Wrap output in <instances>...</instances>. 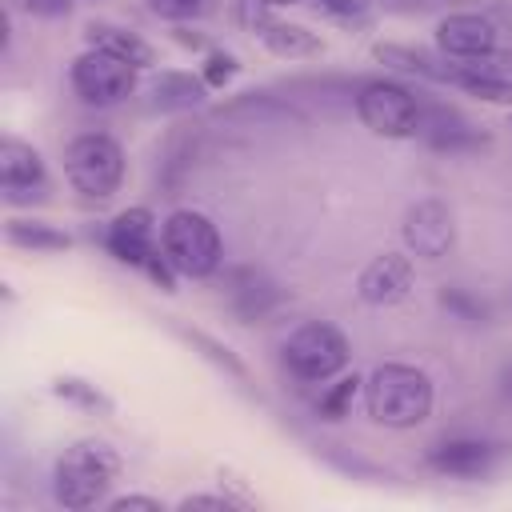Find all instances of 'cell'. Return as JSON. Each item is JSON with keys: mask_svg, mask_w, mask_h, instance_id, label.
Listing matches in <instances>:
<instances>
[{"mask_svg": "<svg viewBox=\"0 0 512 512\" xmlns=\"http://www.w3.org/2000/svg\"><path fill=\"white\" fill-rule=\"evenodd\" d=\"M436 48L448 60H476V56L500 48V28L484 12H448L436 24Z\"/></svg>", "mask_w": 512, "mask_h": 512, "instance_id": "cell-16", "label": "cell"}, {"mask_svg": "<svg viewBox=\"0 0 512 512\" xmlns=\"http://www.w3.org/2000/svg\"><path fill=\"white\" fill-rule=\"evenodd\" d=\"M256 4H264V8H288V4H300V0H256Z\"/></svg>", "mask_w": 512, "mask_h": 512, "instance_id": "cell-37", "label": "cell"}, {"mask_svg": "<svg viewBox=\"0 0 512 512\" xmlns=\"http://www.w3.org/2000/svg\"><path fill=\"white\" fill-rule=\"evenodd\" d=\"M324 16L340 20V24H368V16L376 12L380 0H312Z\"/></svg>", "mask_w": 512, "mask_h": 512, "instance_id": "cell-31", "label": "cell"}, {"mask_svg": "<svg viewBox=\"0 0 512 512\" xmlns=\"http://www.w3.org/2000/svg\"><path fill=\"white\" fill-rule=\"evenodd\" d=\"M4 240L28 252H68L72 236L64 228H56L52 220H36V216H8L4 220Z\"/></svg>", "mask_w": 512, "mask_h": 512, "instance_id": "cell-22", "label": "cell"}, {"mask_svg": "<svg viewBox=\"0 0 512 512\" xmlns=\"http://www.w3.org/2000/svg\"><path fill=\"white\" fill-rule=\"evenodd\" d=\"M104 248L116 264H128V268L144 272L164 292L176 288V272H172V264L160 248V224H156L148 204H132V208L116 212L104 228Z\"/></svg>", "mask_w": 512, "mask_h": 512, "instance_id": "cell-4", "label": "cell"}, {"mask_svg": "<svg viewBox=\"0 0 512 512\" xmlns=\"http://www.w3.org/2000/svg\"><path fill=\"white\" fill-rule=\"evenodd\" d=\"M120 472H124V460L108 440H96V436L72 440L52 464V496L60 508H72V512L108 504V492L120 480Z\"/></svg>", "mask_w": 512, "mask_h": 512, "instance_id": "cell-2", "label": "cell"}, {"mask_svg": "<svg viewBox=\"0 0 512 512\" xmlns=\"http://www.w3.org/2000/svg\"><path fill=\"white\" fill-rule=\"evenodd\" d=\"M28 16H40V20H64L72 12L76 0H20Z\"/></svg>", "mask_w": 512, "mask_h": 512, "instance_id": "cell-32", "label": "cell"}, {"mask_svg": "<svg viewBox=\"0 0 512 512\" xmlns=\"http://www.w3.org/2000/svg\"><path fill=\"white\" fill-rule=\"evenodd\" d=\"M452 88H464L468 96L492 104L512 100V48H492L476 60H456Z\"/></svg>", "mask_w": 512, "mask_h": 512, "instance_id": "cell-17", "label": "cell"}, {"mask_svg": "<svg viewBox=\"0 0 512 512\" xmlns=\"http://www.w3.org/2000/svg\"><path fill=\"white\" fill-rule=\"evenodd\" d=\"M172 332H176L184 344H192L208 364H216L224 376H232L236 384H248V368H244V360H240L228 344H220L216 336H208V332H200V328H184V324H172Z\"/></svg>", "mask_w": 512, "mask_h": 512, "instance_id": "cell-24", "label": "cell"}, {"mask_svg": "<svg viewBox=\"0 0 512 512\" xmlns=\"http://www.w3.org/2000/svg\"><path fill=\"white\" fill-rule=\"evenodd\" d=\"M208 84L200 72H184V68H164L152 76L148 84V96H152V108L156 112H192L208 100Z\"/></svg>", "mask_w": 512, "mask_h": 512, "instance_id": "cell-20", "label": "cell"}, {"mask_svg": "<svg viewBox=\"0 0 512 512\" xmlns=\"http://www.w3.org/2000/svg\"><path fill=\"white\" fill-rule=\"evenodd\" d=\"M176 508H220V512H228V508H248V500H232V496H184Z\"/></svg>", "mask_w": 512, "mask_h": 512, "instance_id": "cell-34", "label": "cell"}, {"mask_svg": "<svg viewBox=\"0 0 512 512\" xmlns=\"http://www.w3.org/2000/svg\"><path fill=\"white\" fill-rule=\"evenodd\" d=\"M160 248L176 276L208 280L224 264V240L208 212L200 208H172L160 224Z\"/></svg>", "mask_w": 512, "mask_h": 512, "instance_id": "cell-3", "label": "cell"}, {"mask_svg": "<svg viewBox=\"0 0 512 512\" xmlns=\"http://www.w3.org/2000/svg\"><path fill=\"white\" fill-rule=\"evenodd\" d=\"M372 60H380L384 68L392 72H404V76H416L424 84H452V68L456 60H448L444 52H424V48H412V44H372Z\"/></svg>", "mask_w": 512, "mask_h": 512, "instance_id": "cell-19", "label": "cell"}, {"mask_svg": "<svg viewBox=\"0 0 512 512\" xmlns=\"http://www.w3.org/2000/svg\"><path fill=\"white\" fill-rule=\"evenodd\" d=\"M212 120L236 124V128H288V124H300L304 112L296 108V100H288L272 88H260V92L252 88V92H240L228 104H220L212 112Z\"/></svg>", "mask_w": 512, "mask_h": 512, "instance_id": "cell-15", "label": "cell"}, {"mask_svg": "<svg viewBox=\"0 0 512 512\" xmlns=\"http://www.w3.org/2000/svg\"><path fill=\"white\" fill-rule=\"evenodd\" d=\"M64 180L84 200H112L124 184V148L108 132H80L64 148Z\"/></svg>", "mask_w": 512, "mask_h": 512, "instance_id": "cell-5", "label": "cell"}, {"mask_svg": "<svg viewBox=\"0 0 512 512\" xmlns=\"http://www.w3.org/2000/svg\"><path fill=\"white\" fill-rule=\"evenodd\" d=\"M236 20L248 24V32H252L272 56H280V60H312V56L324 52V40H320L312 28L292 24V20H280V16H268V8L256 4V0H240V4H236Z\"/></svg>", "mask_w": 512, "mask_h": 512, "instance_id": "cell-12", "label": "cell"}, {"mask_svg": "<svg viewBox=\"0 0 512 512\" xmlns=\"http://www.w3.org/2000/svg\"><path fill=\"white\" fill-rule=\"evenodd\" d=\"M108 508H112V512H128V508L160 512V508H164V500H160V496H140V492H128V496H112V500H108Z\"/></svg>", "mask_w": 512, "mask_h": 512, "instance_id": "cell-33", "label": "cell"}, {"mask_svg": "<svg viewBox=\"0 0 512 512\" xmlns=\"http://www.w3.org/2000/svg\"><path fill=\"white\" fill-rule=\"evenodd\" d=\"M152 16L168 20V24H192L216 12V0H144Z\"/></svg>", "mask_w": 512, "mask_h": 512, "instance_id": "cell-28", "label": "cell"}, {"mask_svg": "<svg viewBox=\"0 0 512 512\" xmlns=\"http://www.w3.org/2000/svg\"><path fill=\"white\" fill-rule=\"evenodd\" d=\"M68 84L72 92L88 104V108H116L124 104L136 84H140V68L112 56V52H100V48H84L72 64H68Z\"/></svg>", "mask_w": 512, "mask_h": 512, "instance_id": "cell-8", "label": "cell"}, {"mask_svg": "<svg viewBox=\"0 0 512 512\" xmlns=\"http://www.w3.org/2000/svg\"><path fill=\"white\" fill-rule=\"evenodd\" d=\"M224 300H228V308H232L244 324H260V320H268V316L284 304V292H280V284L268 280L264 272H256V268H236V272L228 276Z\"/></svg>", "mask_w": 512, "mask_h": 512, "instance_id": "cell-18", "label": "cell"}, {"mask_svg": "<svg viewBox=\"0 0 512 512\" xmlns=\"http://www.w3.org/2000/svg\"><path fill=\"white\" fill-rule=\"evenodd\" d=\"M348 336L328 324V320H304L288 332L284 348H280V360L288 368L292 380L300 384H328L332 376H340L348 368Z\"/></svg>", "mask_w": 512, "mask_h": 512, "instance_id": "cell-6", "label": "cell"}, {"mask_svg": "<svg viewBox=\"0 0 512 512\" xmlns=\"http://www.w3.org/2000/svg\"><path fill=\"white\" fill-rule=\"evenodd\" d=\"M52 396H60L64 404H76V408H84V412H112V400L92 384V380H84V376H56L52 380Z\"/></svg>", "mask_w": 512, "mask_h": 512, "instance_id": "cell-27", "label": "cell"}, {"mask_svg": "<svg viewBox=\"0 0 512 512\" xmlns=\"http://www.w3.org/2000/svg\"><path fill=\"white\" fill-rule=\"evenodd\" d=\"M0 188H4V200L8 204H36V200H48V168H44V156L16 140V136H4L0 140Z\"/></svg>", "mask_w": 512, "mask_h": 512, "instance_id": "cell-14", "label": "cell"}, {"mask_svg": "<svg viewBox=\"0 0 512 512\" xmlns=\"http://www.w3.org/2000/svg\"><path fill=\"white\" fill-rule=\"evenodd\" d=\"M496 384H500V396H504V404H512V360H508V364L500 368Z\"/></svg>", "mask_w": 512, "mask_h": 512, "instance_id": "cell-36", "label": "cell"}, {"mask_svg": "<svg viewBox=\"0 0 512 512\" xmlns=\"http://www.w3.org/2000/svg\"><path fill=\"white\" fill-rule=\"evenodd\" d=\"M352 112H356V120L368 132H376L384 140H408L416 132L420 92L408 88L404 80L372 76V80H360L356 100H352Z\"/></svg>", "mask_w": 512, "mask_h": 512, "instance_id": "cell-7", "label": "cell"}, {"mask_svg": "<svg viewBox=\"0 0 512 512\" xmlns=\"http://www.w3.org/2000/svg\"><path fill=\"white\" fill-rule=\"evenodd\" d=\"M444 0H380V8L388 12H428V8H440Z\"/></svg>", "mask_w": 512, "mask_h": 512, "instance_id": "cell-35", "label": "cell"}, {"mask_svg": "<svg viewBox=\"0 0 512 512\" xmlns=\"http://www.w3.org/2000/svg\"><path fill=\"white\" fill-rule=\"evenodd\" d=\"M316 452L332 464V468H340V472H348L352 480H380V476H388L380 464H372V460H364V456H348L344 452V444H316Z\"/></svg>", "mask_w": 512, "mask_h": 512, "instance_id": "cell-29", "label": "cell"}, {"mask_svg": "<svg viewBox=\"0 0 512 512\" xmlns=\"http://www.w3.org/2000/svg\"><path fill=\"white\" fill-rule=\"evenodd\" d=\"M196 72L204 76V84H208L212 92H220V88H224V84H228V80L240 72V60H236L232 52H224V48H208Z\"/></svg>", "mask_w": 512, "mask_h": 512, "instance_id": "cell-30", "label": "cell"}, {"mask_svg": "<svg viewBox=\"0 0 512 512\" xmlns=\"http://www.w3.org/2000/svg\"><path fill=\"white\" fill-rule=\"evenodd\" d=\"M432 408H436V384L416 364L388 360L364 376V412L380 428L408 432V428L424 424L432 416Z\"/></svg>", "mask_w": 512, "mask_h": 512, "instance_id": "cell-1", "label": "cell"}, {"mask_svg": "<svg viewBox=\"0 0 512 512\" xmlns=\"http://www.w3.org/2000/svg\"><path fill=\"white\" fill-rule=\"evenodd\" d=\"M440 308L452 316V320H464V324H492V304L484 296H476L472 288L464 284H444L440 288Z\"/></svg>", "mask_w": 512, "mask_h": 512, "instance_id": "cell-26", "label": "cell"}, {"mask_svg": "<svg viewBox=\"0 0 512 512\" xmlns=\"http://www.w3.org/2000/svg\"><path fill=\"white\" fill-rule=\"evenodd\" d=\"M364 392V376L356 372H340L332 376L324 388H320V400H316V416L320 420H344L352 412V400Z\"/></svg>", "mask_w": 512, "mask_h": 512, "instance_id": "cell-25", "label": "cell"}, {"mask_svg": "<svg viewBox=\"0 0 512 512\" xmlns=\"http://www.w3.org/2000/svg\"><path fill=\"white\" fill-rule=\"evenodd\" d=\"M400 240H404V252L416 256V260H444L456 248V216H452V208L444 200H436V196L416 200L400 220Z\"/></svg>", "mask_w": 512, "mask_h": 512, "instance_id": "cell-11", "label": "cell"}, {"mask_svg": "<svg viewBox=\"0 0 512 512\" xmlns=\"http://www.w3.org/2000/svg\"><path fill=\"white\" fill-rule=\"evenodd\" d=\"M84 44L88 48H100V52H112V56L136 64V68H148L156 60L152 44L140 32H132L124 24H112V20H88L84 24Z\"/></svg>", "mask_w": 512, "mask_h": 512, "instance_id": "cell-21", "label": "cell"}, {"mask_svg": "<svg viewBox=\"0 0 512 512\" xmlns=\"http://www.w3.org/2000/svg\"><path fill=\"white\" fill-rule=\"evenodd\" d=\"M508 448L488 440V436H444L436 444H428L424 452V468L448 480H484L504 464Z\"/></svg>", "mask_w": 512, "mask_h": 512, "instance_id": "cell-10", "label": "cell"}, {"mask_svg": "<svg viewBox=\"0 0 512 512\" xmlns=\"http://www.w3.org/2000/svg\"><path fill=\"white\" fill-rule=\"evenodd\" d=\"M508 128H512V112H508Z\"/></svg>", "mask_w": 512, "mask_h": 512, "instance_id": "cell-38", "label": "cell"}, {"mask_svg": "<svg viewBox=\"0 0 512 512\" xmlns=\"http://www.w3.org/2000/svg\"><path fill=\"white\" fill-rule=\"evenodd\" d=\"M196 140H200V132H192L188 124H184V128H176V132L168 136L164 156H160V184H164L168 192H176V188L184 184V176L192 172V160H196Z\"/></svg>", "mask_w": 512, "mask_h": 512, "instance_id": "cell-23", "label": "cell"}, {"mask_svg": "<svg viewBox=\"0 0 512 512\" xmlns=\"http://www.w3.org/2000/svg\"><path fill=\"white\" fill-rule=\"evenodd\" d=\"M412 136L420 144H428L432 152H448V156L480 152L488 144V132L476 120H468L456 104L436 100L428 92H420V116H416V132Z\"/></svg>", "mask_w": 512, "mask_h": 512, "instance_id": "cell-9", "label": "cell"}, {"mask_svg": "<svg viewBox=\"0 0 512 512\" xmlns=\"http://www.w3.org/2000/svg\"><path fill=\"white\" fill-rule=\"evenodd\" d=\"M416 288V260L408 252H380L356 276V296L368 308H392Z\"/></svg>", "mask_w": 512, "mask_h": 512, "instance_id": "cell-13", "label": "cell"}]
</instances>
